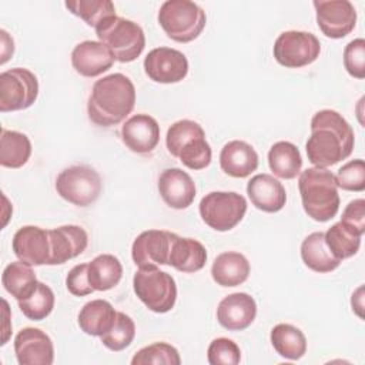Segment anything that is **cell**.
<instances>
[{
  "label": "cell",
  "mask_w": 365,
  "mask_h": 365,
  "mask_svg": "<svg viewBox=\"0 0 365 365\" xmlns=\"http://www.w3.org/2000/svg\"><path fill=\"white\" fill-rule=\"evenodd\" d=\"M355 135L349 123L335 110H319L311 120V135L305 151L314 167L327 168L348 158Z\"/></svg>",
  "instance_id": "obj_1"
},
{
  "label": "cell",
  "mask_w": 365,
  "mask_h": 365,
  "mask_svg": "<svg viewBox=\"0 0 365 365\" xmlns=\"http://www.w3.org/2000/svg\"><path fill=\"white\" fill-rule=\"evenodd\" d=\"M134 104L135 87L133 81L121 73H113L93 84L87 114L96 125L111 127L124 121Z\"/></svg>",
  "instance_id": "obj_2"
},
{
  "label": "cell",
  "mask_w": 365,
  "mask_h": 365,
  "mask_svg": "<svg viewBox=\"0 0 365 365\" xmlns=\"http://www.w3.org/2000/svg\"><path fill=\"white\" fill-rule=\"evenodd\" d=\"M298 188L304 211L318 222L332 220L339 210L335 175L328 168L311 167L299 173Z\"/></svg>",
  "instance_id": "obj_3"
},
{
  "label": "cell",
  "mask_w": 365,
  "mask_h": 365,
  "mask_svg": "<svg viewBox=\"0 0 365 365\" xmlns=\"http://www.w3.org/2000/svg\"><path fill=\"white\" fill-rule=\"evenodd\" d=\"M165 145L168 153L190 170H202L211 163L212 151L205 133L192 120H178L171 124L167 130Z\"/></svg>",
  "instance_id": "obj_4"
},
{
  "label": "cell",
  "mask_w": 365,
  "mask_h": 365,
  "mask_svg": "<svg viewBox=\"0 0 365 365\" xmlns=\"http://www.w3.org/2000/svg\"><path fill=\"white\" fill-rule=\"evenodd\" d=\"M98 41L103 43L115 61L131 63L140 57L145 47L143 29L133 20L113 16L96 27Z\"/></svg>",
  "instance_id": "obj_5"
},
{
  "label": "cell",
  "mask_w": 365,
  "mask_h": 365,
  "mask_svg": "<svg viewBox=\"0 0 365 365\" xmlns=\"http://www.w3.org/2000/svg\"><path fill=\"white\" fill-rule=\"evenodd\" d=\"M158 23L164 33L177 43H190L204 30L205 11L190 0H167L158 11Z\"/></svg>",
  "instance_id": "obj_6"
},
{
  "label": "cell",
  "mask_w": 365,
  "mask_h": 365,
  "mask_svg": "<svg viewBox=\"0 0 365 365\" xmlns=\"http://www.w3.org/2000/svg\"><path fill=\"white\" fill-rule=\"evenodd\" d=\"M133 288L138 299L153 312L165 314L177 301L174 278L157 268H138L133 278Z\"/></svg>",
  "instance_id": "obj_7"
},
{
  "label": "cell",
  "mask_w": 365,
  "mask_h": 365,
  "mask_svg": "<svg viewBox=\"0 0 365 365\" xmlns=\"http://www.w3.org/2000/svg\"><path fill=\"white\" fill-rule=\"evenodd\" d=\"M201 220L212 230L225 232L237 227L247 212V200L234 191H212L198 205Z\"/></svg>",
  "instance_id": "obj_8"
},
{
  "label": "cell",
  "mask_w": 365,
  "mask_h": 365,
  "mask_svg": "<svg viewBox=\"0 0 365 365\" xmlns=\"http://www.w3.org/2000/svg\"><path fill=\"white\" fill-rule=\"evenodd\" d=\"M103 190L100 174L88 165H71L56 178V191L67 202L88 207L97 201Z\"/></svg>",
  "instance_id": "obj_9"
},
{
  "label": "cell",
  "mask_w": 365,
  "mask_h": 365,
  "mask_svg": "<svg viewBox=\"0 0 365 365\" xmlns=\"http://www.w3.org/2000/svg\"><path fill=\"white\" fill-rule=\"evenodd\" d=\"M38 96L36 74L23 67H14L0 74V111L26 110L34 104Z\"/></svg>",
  "instance_id": "obj_10"
},
{
  "label": "cell",
  "mask_w": 365,
  "mask_h": 365,
  "mask_svg": "<svg viewBox=\"0 0 365 365\" xmlns=\"http://www.w3.org/2000/svg\"><path fill=\"white\" fill-rule=\"evenodd\" d=\"M272 51L278 64L287 68H299L319 57L321 43L312 33L288 30L277 37Z\"/></svg>",
  "instance_id": "obj_11"
},
{
  "label": "cell",
  "mask_w": 365,
  "mask_h": 365,
  "mask_svg": "<svg viewBox=\"0 0 365 365\" xmlns=\"http://www.w3.org/2000/svg\"><path fill=\"white\" fill-rule=\"evenodd\" d=\"M317 24L329 38H344L356 24V10L348 0H315Z\"/></svg>",
  "instance_id": "obj_12"
},
{
  "label": "cell",
  "mask_w": 365,
  "mask_h": 365,
  "mask_svg": "<svg viewBox=\"0 0 365 365\" xmlns=\"http://www.w3.org/2000/svg\"><path fill=\"white\" fill-rule=\"evenodd\" d=\"M177 234L164 230L143 231L133 242L131 257L138 268L168 265L171 247Z\"/></svg>",
  "instance_id": "obj_13"
},
{
  "label": "cell",
  "mask_w": 365,
  "mask_h": 365,
  "mask_svg": "<svg viewBox=\"0 0 365 365\" xmlns=\"http://www.w3.org/2000/svg\"><path fill=\"white\" fill-rule=\"evenodd\" d=\"M144 71L155 83H180L188 74V60L180 50L157 47L145 56Z\"/></svg>",
  "instance_id": "obj_14"
},
{
  "label": "cell",
  "mask_w": 365,
  "mask_h": 365,
  "mask_svg": "<svg viewBox=\"0 0 365 365\" xmlns=\"http://www.w3.org/2000/svg\"><path fill=\"white\" fill-rule=\"evenodd\" d=\"M14 354L20 365H51L54 361L53 341L44 331L27 327L14 338Z\"/></svg>",
  "instance_id": "obj_15"
},
{
  "label": "cell",
  "mask_w": 365,
  "mask_h": 365,
  "mask_svg": "<svg viewBox=\"0 0 365 365\" xmlns=\"http://www.w3.org/2000/svg\"><path fill=\"white\" fill-rule=\"evenodd\" d=\"M14 255L29 265H48L50 237L48 230L24 225L16 231L11 241Z\"/></svg>",
  "instance_id": "obj_16"
},
{
  "label": "cell",
  "mask_w": 365,
  "mask_h": 365,
  "mask_svg": "<svg viewBox=\"0 0 365 365\" xmlns=\"http://www.w3.org/2000/svg\"><path fill=\"white\" fill-rule=\"evenodd\" d=\"M257 317V302L247 292H234L221 299L217 308L218 324L228 331L247 329Z\"/></svg>",
  "instance_id": "obj_17"
},
{
  "label": "cell",
  "mask_w": 365,
  "mask_h": 365,
  "mask_svg": "<svg viewBox=\"0 0 365 365\" xmlns=\"http://www.w3.org/2000/svg\"><path fill=\"white\" fill-rule=\"evenodd\" d=\"M195 182L181 168H165L158 177V192L170 208H188L195 198Z\"/></svg>",
  "instance_id": "obj_18"
},
{
  "label": "cell",
  "mask_w": 365,
  "mask_h": 365,
  "mask_svg": "<svg viewBox=\"0 0 365 365\" xmlns=\"http://www.w3.org/2000/svg\"><path fill=\"white\" fill-rule=\"evenodd\" d=\"M50 261L48 265H60L80 255L88 244V235L80 225H61L48 230Z\"/></svg>",
  "instance_id": "obj_19"
},
{
  "label": "cell",
  "mask_w": 365,
  "mask_h": 365,
  "mask_svg": "<svg viewBox=\"0 0 365 365\" xmlns=\"http://www.w3.org/2000/svg\"><path fill=\"white\" fill-rule=\"evenodd\" d=\"M121 140L130 151L148 154L160 141V125L148 114H135L123 124Z\"/></svg>",
  "instance_id": "obj_20"
},
{
  "label": "cell",
  "mask_w": 365,
  "mask_h": 365,
  "mask_svg": "<svg viewBox=\"0 0 365 365\" xmlns=\"http://www.w3.org/2000/svg\"><path fill=\"white\" fill-rule=\"evenodd\" d=\"M114 61L108 48L94 40L81 41L71 51V66L83 77H97L111 68Z\"/></svg>",
  "instance_id": "obj_21"
},
{
  "label": "cell",
  "mask_w": 365,
  "mask_h": 365,
  "mask_svg": "<svg viewBox=\"0 0 365 365\" xmlns=\"http://www.w3.org/2000/svg\"><path fill=\"white\" fill-rule=\"evenodd\" d=\"M252 205L264 212H278L287 202L284 185L269 174H257L247 184Z\"/></svg>",
  "instance_id": "obj_22"
},
{
  "label": "cell",
  "mask_w": 365,
  "mask_h": 365,
  "mask_svg": "<svg viewBox=\"0 0 365 365\" xmlns=\"http://www.w3.org/2000/svg\"><path fill=\"white\" fill-rule=\"evenodd\" d=\"M221 170L234 178H245L258 168V154L242 140L228 141L220 153Z\"/></svg>",
  "instance_id": "obj_23"
},
{
  "label": "cell",
  "mask_w": 365,
  "mask_h": 365,
  "mask_svg": "<svg viewBox=\"0 0 365 365\" xmlns=\"http://www.w3.org/2000/svg\"><path fill=\"white\" fill-rule=\"evenodd\" d=\"M248 259L235 251H227L214 259L211 265V277L220 287H237L247 281L250 275Z\"/></svg>",
  "instance_id": "obj_24"
},
{
  "label": "cell",
  "mask_w": 365,
  "mask_h": 365,
  "mask_svg": "<svg viewBox=\"0 0 365 365\" xmlns=\"http://www.w3.org/2000/svg\"><path fill=\"white\" fill-rule=\"evenodd\" d=\"M117 311L106 299H93L84 304L78 312V327L80 329L91 336H101L115 322Z\"/></svg>",
  "instance_id": "obj_25"
},
{
  "label": "cell",
  "mask_w": 365,
  "mask_h": 365,
  "mask_svg": "<svg viewBox=\"0 0 365 365\" xmlns=\"http://www.w3.org/2000/svg\"><path fill=\"white\" fill-rule=\"evenodd\" d=\"M205 261L207 250L200 241L175 235L168 258V265L180 272H197L205 265Z\"/></svg>",
  "instance_id": "obj_26"
},
{
  "label": "cell",
  "mask_w": 365,
  "mask_h": 365,
  "mask_svg": "<svg viewBox=\"0 0 365 365\" xmlns=\"http://www.w3.org/2000/svg\"><path fill=\"white\" fill-rule=\"evenodd\" d=\"M301 258L309 269L319 274L331 272L341 264V259L334 257L327 247L325 234L322 231H315L304 238L301 244Z\"/></svg>",
  "instance_id": "obj_27"
},
{
  "label": "cell",
  "mask_w": 365,
  "mask_h": 365,
  "mask_svg": "<svg viewBox=\"0 0 365 365\" xmlns=\"http://www.w3.org/2000/svg\"><path fill=\"white\" fill-rule=\"evenodd\" d=\"M268 165L275 177L292 180L301 173L302 157L295 144L278 141L272 144L268 151Z\"/></svg>",
  "instance_id": "obj_28"
},
{
  "label": "cell",
  "mask_w": 365,
  "mask_h": 365,
  "mask_svg": "<svg viewBox=\"0 0 365 365\" xmlns=\"http://www.w3.org/2000/svg\"><path fill=\"white\" fill-rule=\"evenodd\" d=\"M271 344L277 354L289 361L301 359L307 352L304 332L291 324H278L271 329Z\"/></svg>",
  "instance_id": "obj_29"
},
{
  "label": "cell",
  "mask_w": 365,
  "mask_h": 365,
  "mask_svg": "<svg viewBox=\"0 0 365 365\" xmlns=\"http://www.w3.org/2000/svg\"><path fill=\"white\" fill-rule=\"evenodd\" d=\"M87 274L94 291H108L118 285L123 277V265L117 257L101 254L88 262Z\"/></svg>",
  "instance_id": "obj_30"
},
{
  "label": "cell",
  "mask_w": 365,
  "mask_h": 365,
  "mask_svg": "<svg viewBox=\"0 0 365 365\" xmlns=\"http://www.w3.org/2000/svg\"><path fill=\"white\" fill-rule=\"evenodd\" d=\"M31 155V143L20 131L1 128L0 135V164L6 168L23 167Z\"/></svg>",
  "instance_id": "obj_31"
},
{
  "label": "cell",
  "mask_w": 365,
  "mask_h": 365,
  "mask_svg": "<svg viewBox=\"0 0 365 365\" xmlns=\"http://www.w3.org/2000/svg\"><path fill=\"white\" fill-rule=\"evenodd\" d=\"M37 282L38 281L31 265L20 259L9 264L1 274V284L4 289L17 301L26 298L34 289Z\"/></svg>",
  "instance_id": "obj_32"
},
{
  "label": "cell",
  "mask_w": 365,
  "mask_h": 365,
  "mask_svg": "<svg viewBox=\"0 0 365 365\" xmlns=\"http://www.w3.org/2000/svg\"><path fill=\"white\" fill-rule=\"evenodd\" d=\"M324 234L327 247L334 254V257L341 261L354 257L361 247L362 234H359L356 230L342 221L334 224Z\"/></svg>",
  "instance_id": "obj_33"
},
{
  "label": "cell",
  "mask_w": 365,
  "mask_h": 365,
  "mask_svg": "<svg viewBox=\"0 0 365 365\" xmlns=\"http://www.w3.org/2000/svg\"><path fill=\"white\" fill-rule=\"evenodd\" d=\"M54 292L44 282H37L34 289L23 299L17 301L23 315L31 321H41L47 318L54 308Z\"/></svg>",
  "instance_id": "obj_34"
},
{
  "label": "cell",
  "mask_w": 365,
  "mask_h": 365,
  "mask_svg": "<svg viewBox=\"0 0 365 365\" xmlns=\"http://www.w3.org/2000/svg\"><path fill=\"white\" fill-rule=\"evenodd\" d=\"M64 4L71 14L94 29L103 20L115 16V7L110 0H68Z\"/></svg>",
  "instance_id": "obj_35"
},
{
  "label": "cell",
  "mask_w": 365,
  "mask_h": 365,
  "mask_svg": "<svg viewBox=\"0 0 365 365\" xmlns=\"http://www.w3.org/2000/svg\"><path fill=\"white\" fill-rule=\"evenodd\" d=\"M134 336H135L134 321L127 314L117 311L114 325L111 327L110 331H107L104 335H101L100 339L106 348H108L110 351L118 352V351H123L127 346H130Z\"/></svg>",
  "instance_id": "obj_36"
},
{
  "label": "cell",
  "mask_w": 365,
  "mask_h": 365,
  "mask_svg": "<svg viewBox=\"0 0 365 365\" xmlns=\"http://www.w3.org/2000/svg\"><path fill=\"white\" fill-rule=\"evenodd\" d=\"M133 365H147V364H164V365H180L181 358L173 345L167 342H154L148 346L141 348L131 359Z\"/></svg>",
  "instance_id": "obj_37"
},
{
  "label": "cell",
  "mask_w": 365,
  "mask_h": 365,
  "mask_svg": "<svg viewBox=\"0 0 365 365\" xmlns=\"http://www.w3.org/2000/svg\"><path fill=\"white\" fill-rule=\"evenodd\" d=\"M334 175L336 187L345 191L361 192L365 190V163L362 158L348 161Z\"/></svg>",
  "instance_id": "obj_38"
},
{
  "label": "cell",
  "mask_w": 365,
  "mask_h": 365,
  "mask_svg": "<svg viewBox=\"0 0 365 365\" xmlns=\"http://www.w3.org/2000/svg\"><path fill=\"white\" fill-rule=\"evenodd\" d=\"M210 365H237L241 361L240 346L230 338H215L207 349Z\"/></svg>",
  "instance_id": "obj_39"
},
{
  "label": "cell",
  "mask_w": 365,
  "mask_h": 365,
  "mask_svg": "<svg viewBox=\"0 0 365 365\" xmlns=\"http://www.w3.org/2000/svg\"><path fill=\"white\" fill-rule=\"evenodd\" d=\"M344 66L354 78H365V40L355 38L344 48Z\"/></svg>",
  "instance_id": "obj_40"
},
{
  "label": "cell",
  "mask_w": 365,
  "mask_h": 365,
  "mask_svg": "<svg viewBox=\"0 0 365 365\" xmlns=\"http://www.w3.org/2000/svg\"><path fill=\"white\" fill-rule=\"evenodd\" d=\"M87 267L88 264L74 265L66 277V287L68 292L73 294L74 297H86L94 291L88 281Z\"/></svg>",
  "instance_id": "obj_41"
},
{
  "label": "cell",
  "mask_w": 365,
  "mask_h": 365,
  "mask_svg": "<svg viewBox=\"0 0 365 365\" xmlns=\"http://www.w3.org/2000/svg\"><path fill=\"white\" fill-rule=\"evenodd\" d=\"M341 221L364 235V232H365V201H364V198H356V200L349 201L342 212Z\"/></svg>",
  "instance_id": "obj_42"
}]
</instances>
